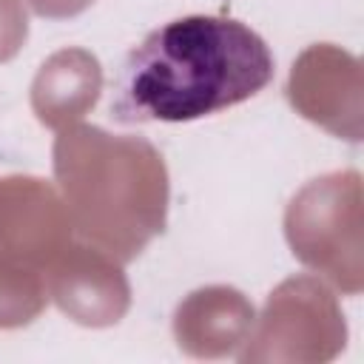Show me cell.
I'll return each mask as SVG.
<instances>
[{
	"label": "cell",
	"instance_id": "6da1fadb",
	"mask_svg": "<svg viewBox=\"0 0 364 364\" xmlns=\"http://www.w3.org/2000/svg\"><path fill=\"white\" fill-rule=\"evenodd\" d=\"M270 80L273 54L250 26L191 14L154 28L125 57L111 114L122 122H191L250 100Z\"/></svg>",
	"mask_w": 364,
	"mask_h": 364
}]
</instances>
